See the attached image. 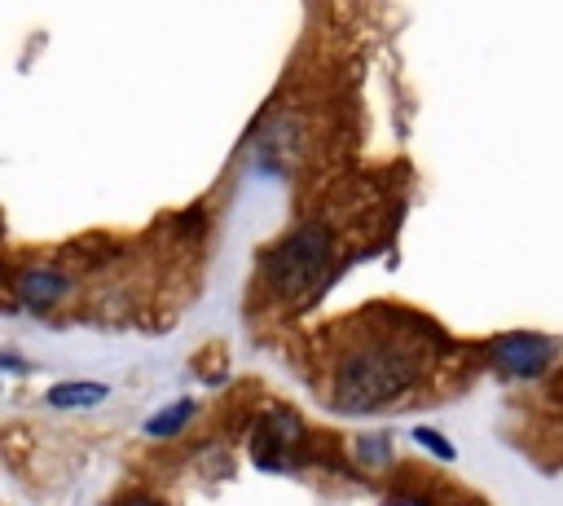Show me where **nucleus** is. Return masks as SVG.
<instances>
[{
  "label": "nucleus",
  "instance_id": "1",
  "mask_svg": "<svg viewBox=\"0 0 563 506\" xmlns=\"http://www.w3.org/2000/svg\"><path fill=\"white\" fill-rule=\"evenodd\" d=\"M418 374H422V356L409 343H400V339H365V343L347 348L334 361L330 396H334L339 409L365 414V409L387 405L405 387H413Z\"/></svg>",
  "mask_w": 563,
  "mask_h": 506
},
{
  "label": "nucleus",
  "instance_id": "2",
  "mask_svg": "<svg viewBox=\"0 0 563 506\" xmlns=\"http://www.w3.org/2000/svg\"><path fill=\"white\" fill-rule=\"evenodd\" d=\"M330 255H334L330 229L321 220H303L277 251L264 255V282L277 295H299V290H308L312 282L325 277Z\"/></svg>",
  "mask_w": 563,
  "mask_h": 506
},
{
  "label": "nucleus",
  "instance_id": "3",
  "mask_svg": "<svg viewBox=\"0 0 563 506\" xmlns=\"http://www.w3.org/2000/svg\"><path fill=\"white\" fill-rule=\"evenodd\" d=\"M493 365L510 378H537L550 361H554V339H541V334H528V330H515V334H501L493 339L488 348Z\"/></svg>",
  "mask_w": 563,
  "mask_h": 506
},
{
  "label": "nucleus",
  "instance_id": "4",
  "mask_svg": "<svg viewBox=\"0 0 563 506\" xmlns=\"http://www.w3.org/2000/svg\"><path fill=\"white\" fill-rule=\"evenodd\" d=\"M13 295H18L31 312H48V308H57V304L70 295V277L57 273V268H26V273H18Z\"/></svg>",
  "mask_w": 563,
  "mask_h": 506
},
{
  "label": "nucleus",
  "instance_id": "5",
  "mask_svg": "<svg viewBox=\"0 0 563 506\" xmlns=\"http://www.w3.org/2000/svg\"><path fill=\"white\" fill-rule=\"evenodd\" d=\"M101 400H110V383H97V378H70V383L48 387L53 409H92Z\"/></svg>",
  "mask_w": 563,
  "mask_h": 506
},
{
  "label": "nucleus",
  "instance_id": "6",
  "mask_svg": "<svg viewBox=\"0 0 563 506\" xmlns=\"http://www.w3.org/2000/svg\"><path fill=\"white\" fill-rule=\"evenodd\" d=\"M189 418H194V400H189V396H180V400H172L167 409H158V414H150V418H145V436H154V440L176 436V431H185V427H189Z\"/></svg>",
  "mask_w": 563,
  "mask_h": 506
},
{
  "label": "nucleus",
  "instance_id": "7",
  "mask_svg": "<svg viewBox=\"0 0 563 506\" xmlns=\"http://www.w3.org/2000/svg\"><path fill=\"white\" fill-rule=\"evenodd\" d=\"M356 453H361L365 466H383V462L391 458V440H387L383 431H378V436H361V440H356Z\"/></svg>",
  "mask_w": 563,
  "mask_h": 506
},
{
  "label": "nucleus",
  "instance_id": "8",
  "mask_svg": "<svg viewBox=\"0 0 563 506\" xmlns=\"http://www.w3.org/2000/svg\"><path fill=\"white\" fill-rule=\"evenodd\" d=\"M413 440L431 453V458H440V462H453V444L440 436V431H431V427H413Z\"/></svg>",
  "mask_w": 563,
  "mask_h": 506
},
{
  "label": "nucleus",
  "instance_id": "9",
  "mask_svg": "<svg viewBox=\"0 0 563 506\" xmlns=\"http://www.w3.org/2000/svg\"><path fill=\"white\" fill-rule=\"evenodd\" d=\"M123 506H163V502H158V497H141V493H136V497H128Z\"/></svg>",
  "mask_w": 563,
  "mask_h": 506
}]
</instances>
